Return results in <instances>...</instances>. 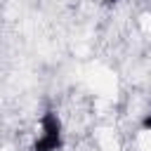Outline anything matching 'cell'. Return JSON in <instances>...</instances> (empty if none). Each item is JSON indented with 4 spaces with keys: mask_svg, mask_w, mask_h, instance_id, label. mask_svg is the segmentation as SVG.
Listing matches in <instances>:
<instances>
[{
    "mask_svg": "<svg viewBox=\"0 0 151 151\" xmlns=\"http://www.w3.org/2000/svg\"><path fill=\"white\" fill-rule=\"evenodd\" d=\"M38 134L33 142V151H57L61 146V120L54 111H45L38 123Z\"/></svg>",
    "mask_w": 151,
    "mask_h": 151,
    "instance_id": "6da1fadb",
    "label": "cell"
},
{
    "mask_svg": "<svg viewBox=\"0 0 151 151\" xmlns=\"http://www.w3.org/2000/svg\"><path fill=\"white\" fill-rule=\"evenodd\" d=\"M142 130H144V132H151V113L144 116V120H142Z\"/></svg>",
    "mask_w": 151,
    "mask_h": 151,
    "instance_id": "7a4b0ae2",
    "label": "cell"
}]
</instances>
